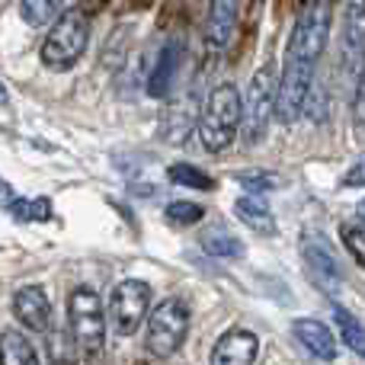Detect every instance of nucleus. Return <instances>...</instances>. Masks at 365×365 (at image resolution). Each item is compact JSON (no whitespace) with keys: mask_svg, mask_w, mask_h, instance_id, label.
Segmentation results:
<instances>
[{"mask_svg":"<svg viewBox=\"0 0 365 365\" xmlns=\"http://www.w3.org/2000/svg\"><path fill=\"white\" fill-rule=\"evenodd\" d=\"M240 115H244V100L234 83H218L208 90L199 115V141L208 154H221L234 145L240 135Z\"/></svg>","mask_w":365,"mask_h":365,"instance_id":"nucleus-1","label":"nucleus"},{"mask_svg":"<svg viewBox=\"0 0 365 365\" xmlns=\"http://www.w3.org/2000/svg\"><path fill=\"white\" fill-rule=\"evenodd\" d=\"M106 304L100 302L90 285H77L68 298V327H71V340L77 343L81 356L96 359L103 353V343H106Z\"/></svg>","mask_w":365,"mask_h":365,"instance_id":"nucleus-2","label":"nucleus"},{"mask_svg":"<svg viewBox=\"0 0 365 365\" xmlns=\"http://www.w3.org/2000/svg\"><path fill=\"white\" fill-rule=\"evenodd\" d=\"M189 324H192V311H189L186 298H164L151 308L145 327V346L151 356L167 359V356L180 353V346L189 336Z\"/></svg>","mask_w":365,"mask_h":365,"instance_id":"nucleus-3","label":"nucleus"},{"mask_svg":"<svg viewBox=\"0 0 365 365\" xmlns=\"http://www.w3.org/2000/svg\"><path fill=\"white\" fill-rule=\"evenodd\" d=\"M276 96H279V74L272 64H263L250 77L244 100V115H240V141L244 145H259L276 119Z\"/></svg>","mask_w":365,"mask_h":365,"instance_id":"nucleus-4","label":"nucleus"},{"mask_svg":"<svg viewBox=\"0 0 365 365\" xmlns=\"http://www.w3.org/2000/svg\"><path fill=\"white\" fill-rule=\"evenodd\" d=\"M87 45H90V19L81 10H68L48 29L42 48H38V58L51 71H68L71 64H77L83 58Z\"/></svg>","mask_w":365,"mask_h":365,"instance_id":"nucleus-5","label":"nucleus"},{"mask_svg":"<svg viewBox=\"0 0 365 365\" xmlns=\"http://www.w3.org/2000/svg\"><path fill=\"white\" fill-rule=\"evenodd\" d=\"M330 13H334V6L321 4V0L302 6L295 26H292L289 48H285V58H289V61L317 64V58L324 55L327 38H330Z\"/></svg>","mask_w":365,"mask_h":365,"instance_id":"nucleus-6","label":"nucleus"},{"mask_svg":"<svg viewBox=\"0 0 365 365\" xmlns=\"http://www.w3.org/2000/svg\"><path fill=\"white\" fill-rule=\"evenodd\" d=\"M145 314H151V285L145 279H122L113 292H109L106 317L119 336H132L141 330Z\"/></svg>","mask_w":365,"mask_h":365,"instance_id":"nucleus-7","label":"nucleus"},{"mask_svg":"<svg viewBox=\"0 0 365 365\" xmlns=\"http://www.w3.org/2000/svg\"><path fill=\"white\" fill-rule=\"evenodd\" d=\"M314 68L317 64L304 61H289L285 58L282 74H279V96H276V119L285 128H292L304 115V103L314 87Z\"/></svg>","mask_w":365,"mask_h":365,"instance_id":"nucleus-8","label":"nucleus"},{"mask_svg":"<svg viewBox=\"0 0 365 365\" xmlns=\"http://www.w3.org/2000/svg\"><path fill=\"white\" fill-rule=\"evenodd\" d=\"M13 317L32 334H48L51 330V302L42 285H23L13 295Z\"/></svg>","mask_w":365,"mask_h":365,"instance_id":"nucleus-9","label":"nucleus"},{"mask_svg":"<svg viewBox=\"0 0 365 365\" xmlns=\"http://www.w3.org/2000/svg\"><path fill=\"white\" fill-rule=\"evenodd\" d=\"M257 353H259L257 334L244 327H234L215 340L208 365H253L257 362Z\"/></svg>","mask_w":365,"mask_h":365,"instance_id":"nucleus-10","label":"nucleus"},{"mask_svg":"<svg viewBox=\"0 0 365 365\" xmlns=\"http://www.w3.org/2000/svg\"><path fill=\"white\" fill-rule=\"evenodd\" d=\"M302 253H304V263H308L311 276H314L317 282L327 285V289H336V285H340V266H336V257L330 253V244L321 237V234L317 231L304 234Z\"/></svg>","mask_w":365,"mask_h":365,"instance_id":"nucleus-11","label":"nucleus"},{"mask_svg":"<svg viewBox=\"0 0 365 365\" xmlns=\"http://www.w3.org/2000/svg\"><path fill=\"white\" fill-rule=\"evenodd\" d=\"M292 334H295V340L321 362H334L336 353H340L334 330H330L324 321H314V317H298V321L292 324Z\"/></svg>","mask_w":365,"mask_h":365,"instance_id":"nucleus-12","label":"nucleus"},{"mask_svg":"<svg viewBox=\"0 0 365 365\" xmlns=\"http://www.w3.org/2000/svg\"><path fill=\"white\" fill-rule=\"evenodd\" d=\"M237 23V4H227V0H215L208 6V19H205V48L208 55H221L234 32Z\"/></svg>","mask_w":365,"mask_h":365,"instance_id":"nucleus-13","label":"nucleus"},{"mask_svg":"<svg viewBox=\"0 0 365 365\" xmlns=\"http://www.w3.org/2000/svg\"><path fill=\"white\" fill-rule=\"evenodd\" d=\"M180 64H182V42H167L158 55V64H154L151 77H148V93L154 100H164L170 93L173 81L180 74Z\"/></svg>","mask_w":365,"mask_h":365,"instance_id":"nucleus-14","label":"nucleus"},{"mask_svg":"<svg viewBox=\"0 0 365 365\" xmlns=\"http://www.w3.org/2000/svg\"><path fill=\"white\" fill-rule=\"evenodd\" d=\"M234 215H237L240 221H244L250 231H257V234H276L279 227H276V215H272V208L266 205V202H259L257 195H244V199H237L234 202Z\"/></svg>","mask_w":365,"mask_h":365,"instance_id":"nucleus-15","label":"nucleus"},{"mask_svg":"<svg viewBox=\"0 0 365 365\" xmlns=\"http://www.w3.org/2000/svg\"><path fill=\"white\" fill-rule=\"evenodd\" d=\"M0 365H38V353L23 330L0 334Z\"/></svg>","mask_w":365,"mask_h":365,"instance_id":"nucleus-16","label":"nucleus"},{"mask_svg":"<svg viewBox=\"0 0 365 365\" xmlns=\"http://www.w3.org/2000/svg\"><path fill=\"white\" fill-rule=\"evenodd\" d=\"M202 247H205V253H212V257H218V259H240L244 257L240 237H234L225 225L205 227V231H202Z\"/></svg>","mask_w":365,"mask_h":365,"instance_id":"nucleus-17","label":"nucleus"},{"mask_svg":"<svg viewBox=\"0 0 365 365\" xmlns=\"http://www.w3.org/2000/svg\"><path fill=\"white\" fill-rule=\"evenodd\" d=\"M334 321H336V330H340V340L349 346V353H356L365 359V324L353 314V311L340 308V304L334 308Z\"/></svg>","mask_w":365,"mask_h":365,"instance_id":"nucleus-18","label":"nucleus"},{"mask_svg":"<svg viewBox=\"0 0 365 365\" xmlns=\"http://www.w3.org/2000/svg\"><path fill=\"white\" fill-rule=\"evenodd\" d=\"M64 13H68V4H58V0H23L19 4V16L29 26H55Z\"/></svg>","mask_w":365,"mask_h":365,"instance_id":"nucleus-19","label":"nucleus"},{"mask_svg":"<svg viewBox=\"0 0 365 365\" xmlns=\"http://www.w3.org/2000/svg\"><path fill=\"white\" fill-rule=\"evenodd\" d=\"M365 51V4L346 6V55Z\"/></svg>","mask_w":365,"mask_h":365,"instance_id":"nucleus-20","label":"nucleus"},{"mask_svg":"<svg viewBox=\"0 0 365 365\" xmlns=\"http://www.w3.org/2000/svg\"><path fill=\"white\" fill-rule=\"evenodd\" d=\"M167 177H170V182L186 186V189H202V192L215 189V180L208 177L202 167H195V164H173L170 170H167Z\"/></svg>","mask_w":365,"mask_h":365,"instance_id":"nucleus-21","label":"nucleus"},{"mask_svg":"<svg viewBox=\"0 0 365 365\" xmlns=\"http://www.w3.org/2000/svg\"><path fill=\"white\" fill-rule=\"evenodd\" d=\"M164 218L170 221L173 227H189L195 225V221L205 218V208L199 205V202H189V199H173L170 205L164 208Z\"/></svg>","mask_w":365,"mask_h":365,"instance_id":"nucleus-22","label":"nucleus"},{"mask_svg":"<svg viewBox=\"0 0 365 365\" xmlns=\"http://www.w3.org/2000/svg\"><path fill=\"white\" fill-rule=\"evenodd\" d=\"M10 215L16 221H45V218H51V202L48 199H16L10 205Z\"/></svg>","mask_w":365,"mask_h":365,"instance_id":"nucleus-23","label":"nucleus"},{"mask_svg":"<svg viewBox=\"0 0 365 365\" xmlns=\"http://www.w3.org/2000/svg\"><path fill=\"white\" fill-rule=\"evenodd\" d=\"M304 115L311 122H327L330 115V90L324 83H314L308 93V103H304Z\"/></svg>","mask_w":365,"mask_h":365,"instance_id":"nucleus-24","label":"nucleus"},{"mask_svg":"<svg viewBox=\"0 0 365 365\" xmlns=\"http://www.w3.org/2000/svg\"><path fill=\"white\" fill-rule=\"evenodd\" d=\"M340 237H343V247H346V253L356 259V266H362L365 269V227L362 225H343L340 227Z\"/></svg>","mask_w":365,"mask_h":365,"instance_id":"nucleus-25","label":"nucleus"},{"mask_svg":"<svg viewBox=\"0 0 365 365\" xmlns=\"http://www.w3.org/2000/svg\"><path fill=\"white\" fill-rule=\"evenodd\" d=\"M237 182L247 189V192H269V189L279 186V177L269 170H240Z\"/></svg>","mask_w":365,"mask_h":365,"instance_id":"nucleus-26","label":"nucleus"},{"mask_svg":"<svg viewBox=\"0 0 365 365\" xmlns=\"http://www.w3.org/2000/svg\"><path fill=\"white\" fill-rule=\"evenodd\" d=\"M340 186H343V189H359V186H365V158L356 160V164L349 167L346 177L340 180Z\"/></svg>","mask_w":365,"mask_h":365,"instance_id":"nucleus-27","label":"nucleus"},{"mask_svg":"<svg viewBox=\"0 0 365 365\" xmlns=\"http://www.w3.org/2000/svg\"><path fill=\"white\" fill-rule=\"evenodd\" d=\"M353 113H356V122H359V128H365V77L359 81V87H356V93H353Z\"/></svg>","mask_w":365,"mask_h":365,"instance_id":"nucleus-28","label":"nucleus"},{"mask_svg":"<svg viewBox=\"0 0 365 365\" xmlns=\"http://www.w3.org/2000/svg\"><path fill=\"white\" fill-rule=\"evenodd\" d=\"M13 202H16V192H13V186L6 180H0V208H10Z\"/></svg>","mask_w":365,"mask_h":365,"instance_id":"nucleus-29","label":"nucleus"},{"mask_svg":"<svg viewBox=\"0 0 365 365\" xmlns=\"http://www.w3.org/2000/svg\"><path fill=\"white\" fill-rule=\"evenodd\" d=\"M356 221H359V225L365 227V199L359 202V205H356Z\"/></svg>","mask_w":365,"mask_h":365,"instance_id":"nucleus-30","label":"nucleus"},{"mask_svg":"<svg viewBox=\"0 0 365 365\" xmlns=\"http://www.w3.org/2000/svg\"><path fill=\"white\" fill-rule=\"evenodd\" d=\"M0 106H6V90H4V83H0Z\"/></svg>","mask_w":365,"mask_h":365,"instance_id":"nucleus-31","label":"nucleus"}]
</instances>
